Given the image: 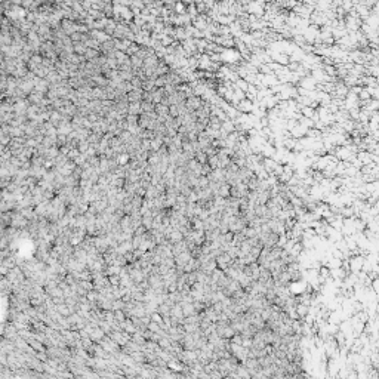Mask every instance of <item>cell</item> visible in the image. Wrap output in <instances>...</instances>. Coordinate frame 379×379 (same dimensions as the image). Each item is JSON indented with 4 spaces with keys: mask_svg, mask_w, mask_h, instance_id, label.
Wrapping results in <instances>:
<instances>
[{
    "mask_svg": "<svg viewBox=\"0 0 379 379\" xmlns=\"http://www.w3.org/2000/svg\"><path fill=\"white\" fill-rule=\"evenodd\" d=\"M230 185L228 184H222V185H219V188H218V197H222V199H225V197H228L230 196Z\"/></svg>",
    "mask_w": 379,
    "mask_h": 379,
    "instance_id": "obj_1",
    "label": "cell"
}]
</instances>
